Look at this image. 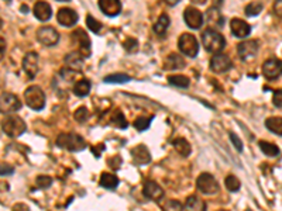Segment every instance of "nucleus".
<instances>
[{"label":"nucleus","instance_id":"nucleus-26","mask_svg":"<svg viewBox=\"0 0 282 211\" xmlns=\"http://www.w3.org/2000/svg\"><path fill=\"white\" fill-rule=\"evenodd\" d=\"M169 23H171V21H169V17H168L167 14H161L160 18L157 20V23L152 27L154 33L158 34V35H164V34L167 33L168 27H169Z\"/></svg>","mask_w":282,"mask_h":211},{"label":"nucleus","instance_id":"nucleus-49","mask_svg":"<svg viewBox=\"0 0 282 211\" xmlns=\"http://www.w3.org/2000/svg\"><path fill=\"white\" fill-rule=\"evenodd\" d=\"M223 0H213V7H219Z\"/></svg>","mask_w":282,"mask_h":211},{"label":"nucleus","instance_id":"nucleus-51","mask_svg":"<svg viewBox=\"0 0 282 211\" xmlns=\"http://www.w3.org/2000/svg\"><path fill=\"white\" fill-rule=\"evenodd\" d=\"M1 24H3V21H1V18H0V27H1Z\"/></svg>","mask_w":282,"mask_h":211},{"label":"nucleus","instance_id":"nucleus-41","mask_svg":"<svg viewBox=\"0 0 282 211\" xmlns=\"http://www.w3.org/2000/svg\"><path fill=\"white\" fill-rule=\"evenodd\" d=\"M230 140H231V142H233V145L236 146V149L239 151V152H242L243 151V142L242 140L234 134V132H230Z\"/></svg>","mask_w":282,"mask_h":211},{"label":"nucleus","instance_id":"nucleus-32","mask_svg":"<svg viewBox=\"0 0 282 211\" xmlns=\"http://www.w3.org/2000/svg\"><path fill=\"white\" fill-rule=\"evenodd\" d=\"M185 207L189 210H205L206 209V204L202 201L201 198L195 197V196H190L185 203Z\"/></svg>","mask_w":282,"mask_h":211},{"label":"nucleus","instance_id":"nucleus-35","mask_svg":"<svg viewBox=\"0 0 282 211\" xmlns=\"http://www.w3.org/2000/svg\"><path fill=\"white\" fill-rule=\"evenodd\" d=\"M263 12V4L258 3V1H254V3H250L247 7H245V14L253 17V16H258V14Z\"/></svg>","mask_w":282,"mask_h":211},{"label":"nucleus","instance_id":"nucleus-43","mask_svg":"<svg viewBox=\"0 0 282 211\" xmlns=\"http://www.w3.org/2000/svg\"><path fill=\"white\" fill-rule=\"evenodd\" d=\"M109 165H110V168L112 169H119L120 168V165H121V158L119 157V155H116V157H113V158H110L109 159Z\"/></svg>","mask_w":282,"mask_h":211},{"label":"nucleus","instance_id":"nucleus-17","mask_svg":"<svg viewBox=\"0 0 282 211\" xmlns=\"http://www.w3.org/2000/svg\"><path fill=\"white\" fill-rule=\"evenodd\" d=\"M99 9L109 17H114L121 12L120 0H99Z\"/></svg>","mask_w":282,"mask_h":211},{"label":"nucleus","instance_id":"nucleus-33","mask_svg":"<svg viewBox=\"0 0 282 211\" xmlns=\"http://www.w3.org/2000/svg\"><path fill=\"white\" fill-rule=\"evenodd\" d=\"M225 185H226L227 190H230V192H239L240 187H242L240 180L234 175H228L227 177H226V180H225Z\"/></svg>","mask_w":282,"mask_h":211},{"label":"nucleus","instance_id":"nucleus-14","mask_svg":"<svg viewBox=\"0 0 282 211\" xmlns=\"http://www.w3.org/2000/svg\"><path fill=\"white\" fill-rule=\"evenodd\" d=\"M237 53H239V56L242 59H245V61L251 59L258 53V42L254 40L243 41L237 45Z\"/></svg>","mask_w":282,"mask_h":211},{"label":"nucleus","instance_id":"nucleus-13","mask_svg":"<svg viewBox=\"0 0 282 211\" xmlns=\"http://www.w3.org/2000/svg\"><path fill=\"white\" fill-rule=\"evenodd\" d=\"M184 20H185L187 26H188L189 28H192V30L201 28V27L203 26V21H205L203 14H202L198 9H195V7H187V9H185V12H184Z\"/></svg>","mask_w":282,"mask_h":211},{"label":"nucleus","instance_id":"nucleus-45","mask_svg":"<svg viewBox=\"0 0 282 211\" xmlns=\"http://www.w3.org/2000/svg\"><path fill=\"white\" fill-rule=\"evenodd\" d=\"M274 12L277 13V16L282 17V0H277L274 3Z\"/></svg>","mask_w":282,"mask_h":211},{"label":"nucleus","instance_id":"nucleus-18","mask_svg":"<svg viewBox=\"0 0 282 211\" xmlns=\"http://www.w3.org/2000/svg\"><path fill=\"white\" fill-rule=\"evenodd\" d=\"M143 194L150 200H154V201H160L164 197V190L161 189V186L157 185L155 182H146L144 189H143Z\"/></svg>","mask_w":282,"mask_h":211},{"label":"nucleus","instance_id":"nucleus-11","mask_svg":"<svg viewBox=\"0 0 282 211\" xmlns=\"http://www.w3.org/2000/svg\"><path fill=\"white\" fill-rule=\"evenodd\" d=\"M263 75L269 80L277 79L282 75V61L277 58H271L263 65Z\"/></svg>","mask_w":282,"mask_h":211},{"label":"nucleus","instance_id":"nucleus-28","mask_svg":"<svg viewBox=\"0 0 282 211\" xmlns=\"http://www.w3.org/2000/svg\"><path fill=\"white\" fill-rule=\"evenodd\" d=\"M265 127L268 128L269 131L281 135L282 137V119L281 117H269L268 120H265Z\"/></svg>","mask_w":282,"mask_h":211},{"label":"nucleus","instance_id":"nucleus-34","mask_svg":"<svg viewBox=\"0 0 282 211\" xmlns=\"http://www.w3.org/2000/svg\"><path fill=\"white\" fill-rule=\"evenodd\" d=\"M103 80L106 83H126V82H130V76L126 73H113L106 76Z\"/></svg>","mask_w":282,"mask_h":211},{"label":"nucleus","instance_id":"nucleus-27","mask_svg":"<svg viewBox=\"0 0 282 211\" xmlns=\"http://www.w3.org/2000/svg\"><path fill=\"white\" fill-rule=\"evenodd\" d=\"M89 92H91V82L88 79L78 80L74 86V93L78 97H85V96L89 94Z\"/></svg>","mask_w":282,"mask_h":211},{"label":"nucleus","instance_id":"nucleus-5","mask_svg":"<svg viewBox=\"0 0 282 211\" xmlns=\"http://www.w3.org/2000/svg\"><path fill=\"white\" fill-rule=\"evenodd\" d=\"M24 99L28 107L36 111H40L45 106V94L38 86H30L24 92Z\"/></svg>","mask_w":282,"mask_h":211},{"label":"nucleus","instance_id":"nucleus-1","mask_svg":"<svg viewBox=\"0 0 282 211\" xmlns=\"http://www.w3.org/2000/svg\"><path fill=\"white\" fill-rule=\"evenodd\" d=\"M202 44L206 51L209 53H222L226 47V40L225 37L216 31V28H207L202 34Z\"/></svg>","mask_w":282,"mask_h":211},{"label":"nucleus","instance_id":"nucleus-44","mask_svg":"<svg viewBox=\"0 0 282 211\" xmlns=\"http://www.w3.org/2000/svg\"><path fill=\"white\" fill-rule=\"evenodd\" d=\"M272 103H274V106H277V107L282 108V90H277V92L274 93Z\"/></svg>","mask_w":282,"mask_h":211},{"label":"nucleus","instance_id":"nucleus-39","mask_svg":"<svg viewBox=\"0 0 282 211\" xmlns=\"http://www.w3.org/2000/svg\"><path fill=\"white\" fill-rule=\"evenodd\" d=\"M36 182H37V186L40 189H48L50 186L53 185V179L50 176H45V175H40Z\"/></svg>","mask_w":282,"mask_h":211},{"label":"nucleus","instance_id":"nucleus-30","mask_svg":"<svg viewBox=\"0 0 282 211\" xmlns=\"http://www.w3.org/2000/svg\"><path fill=\"white\" fill-rule=\"evenodd\" d=\"M168 83L172 85V86H176V88L185 89V88H189L190 80H189V78H187V76H184V75H171V76L168 78Z\"/></svg>","mask_w":282,"mask_h":211},{"label":"nucleus","instance_id":"nucleus-47","mask_svg":"<svg viewBox=\"0 0 282 211\" xmlns=\"http://www.w3.org/2000/svg\"><path fill=\"white\" fill-rule=\"evenodd\" d=\"M4 53H6V41L0 38V59L4 56Z\"/></svg>","mask_w":282,"mask_h":211},{"label":"nucleus","instance_id":"nucleus-8","mask_svg":"<svg viewBox=\"0 0 282 211\" xmlns=\"http://www.w3.org/2000/svg\"><path fill=\"white\" fill-rule=\"evenodd\" d=\"M231 66H233V62L226 53H216L210 59V69L216 73H225L228 69H231Z\"/></svg>","mask_w":282,"mask_h":211},{"label":"nucleus","instance_id":"nucleus-6","mask_svg":"<svg viewBox=\"0 0 282 211\" xmlns=\"http://www.w3.org/2000/svg\"><path fill=\"white\" fill-rule=\"evenodd\" d=\"M196 187L203 194H216L219 192V183L210 173H202L196 180Z\"/></svg>","mask_w":282,"mask_h":211},{"label":"nucleus","instance_id":"nucleus-31","mask_svg":"<svg viewBox=\"0 0 282 211\" xmlns=\"http://www.w3.org/2000/svg\"><path fill=\"white\" fill-rule=\"evenodd\" d=\"M110 123H112V124H114V125H116V127H119V128H127V125H129L127 120L124 119V116H123V113H121L120 110H116V111L112 114V117H110Z\"/></svg>","mask_w":282,"mask_h":211},{"label":"nucleus","instance_id":"nucleus-3","mask_svg":"<svg viewBox=\"0 0 282 211\" xmlns=\"http://www.w3.org/2000/svg\"><path fill=\"white\" fill-rule=\"evenodd\" d=\"M27 128L26 123L17 116H9L1 121V130L10 138H17L21 134H24Z\"/></svg>","mask_w":282,"mask_h":211},{"label":"nucleus","instance_id":"nucleus-24","mask_svg":"<svg viewBox=\"0 0 282 211\" xmlns=\"http://www.w3.org/2000/svg\"><path fill=\"white\" fill-rule=\"evenodd\" d=\"M172 145H174L175 151H176L181 157H185V158H187V157L190 155L192 148H190V144H189L185 138H175L174 141H172Z\"/></svg>","mask_w":282,"mask_h":211},{"label":"nucleus","instance_id":"nucleus-16","mask_svg":"<svg viewBox=\"0 0 282 211\" xmlns=\"http://www.w3.org/2000/svg\"><path fill=\"white\" fill-rule=\"evenodd\" d=\"M56 20L61 26L64 27H72L74 24L78 23V13L72 9H68V7H64L61 10H58V14H56Z\"/></svg>","mask_w":282,"mask_h":211},{"label":"nucleus","instance_id":"nucleus-22","mask_svg":"<svg viewBox=\"0 0 282 211\" xmlns=\"http://www.w3.org/2000/svg\"><path fill=\"white\" fill-rule=\"evenodd\" d=\"M164 68L168 70H176V69H182L185 68V61L181 55L178 53H169L164 62Z\"/></svg>","mask_w":282,"mask_h":211},{"label":"nucleus","instance_id":"nucleus-36","mask_svg":"<svg viewBox=\"0 0 282 211\" xmlns=\"http://www.w3.org/2000/svg\"><path fill=\"white\" fill-rule=\"evenodd\" d=\"M86 26H88V28L91 30V31H94V33H100V30H102V23L100 21H97L96 18H94L91 14L86 17Z\"/></svg>","mask_w":282,"mask_h":211},{"label":"nucleus","instance_id":"nucleus-15","mask_svg":"<svg viewBox=\"0 0 282 211\" xmlns=\"http://www.w3.org/2000/svg\"><path fill=\"white\" fill-rule=\"evenodd\" d=\"M230 30H231V33H233L234 37H237V38H245V37H248L250 33H251V26H250L247 21L242 20V18H233L231 23H230Z\"/></svg>","mask_w":282,"mask_h":211},{"label":"nucleus","instance_id":"nucleus-48","mask_svg":"<svg viewBox=\"0 0 282 211\" xmlns=\"http://www.w3.org/2000/svg\"><path fill=\"white\" fill-rule=\"evenodd\" d=\"M162 1H165L167 4H169V6H174L176 3H179L181 0H162Z\"/></svg>","mask_w":282,"mask_h":211},{"label":"nucleus","instance_id":"nucleus-25","mask_svg":"<svg viewBox=\"0 0 282 211\" xmlns=\"http://www.w3.org/2000/svg\"><path fill=\"white\" fill-rule=\"evenodd\" d=\"M119 185V179H117V176H114V175H112V173H102V176H100V186H103L105 189H109V190H113V189H116Z\"/></svg>","mask_w":282,"mask_h":211},{"label":"nucleus","instance_id":"nucleus-10","mask_svg":"<svg viewBox=\"0 0 282 211\" xmlns=\"http://www.w3.org/2000/svg\"><path fill=\"white\" fill-rule=\"evenodd\" d=\"M71 38L78 44L79 53H81L85 58L91 56V51H92V50H91V40H89V35H88L82 28L75 30V31L71 34Z\"/></svg>","mask_w":282,"mask_h":211},{"label":"nucleus","instance_id":"nucleus-21","mask_svg":"<svg viewBox=\"0 0 282 211\" xmlns=\"http://www.w3.org/2000/svg\"><path fill=\"white\" fill-rule=\"evenodd\" d=\"M65 64L67 68L74 69L76 72L82 70L83 68V55L81 53H69L65 55Z\"/></svg>","mask_w":282,"mask_h":211},{"label":"nucleus","instance_id":"nucleus-29","mask_svg":"<svg viewBox=\"0 0 282 211\" xmlns=\"http://www.w3.org/2000/svg\"><path fill=\"white\" fill-rule=\"evenodd\" d=\"M258 145H260V149H261L267 157H278L280 152H281L278 146L271 144V142H267V141H260Z\"/></svg>","mask_w":282,"mask_h":211},{"label":"nucleus","instance_id":"nucleus-9","mask_svg":"<svg viewBox=\"0 0 282 211\" xmlns=\"http://www.w3.org/2000/svg\"><path fill=\"white\" fill-rule=\"evenodd\" d=\"M37 38L45 47H54L59 41V34L54 27H41L37 31Z\"/></svg>","mask_w":282,"mask_h":211},{"label":"nucleus","instance_id":"nucleus-2","mask_svg":"<svg viewBox=\"0 0 282 211\" xmlns=\"http://www.w3.org/2000/svg\"><path fill=\"white\" fill-rule=\"evenodd\" d=\"M56 145L71 152H79L86 148V142L78 134H61L56 138Z\"/></svg>","mask_w":282,"mask_h":211},{"label":"nucleus","instance_id":"nucleus-7","mask_svg":"<svg viewBox=\"0 0 282 211\" xmlns=\"http://www.w3.org/2000/svg\"><path fill=\"white\" fill-rule=\"evenodd\" d=\"M21 108V102L12 93H3L0 96V113H14Z\"/></svg>","mask_w":282,"mask_h":211},{"label":"nucleus","instance_id":"nucleus-38","mask_svg":"<svg viewBox=\"0 0 282 211\" xmlns=\"http://www.w3.org/2000/svg\"><path fill=\"white\" fill-rule=\"evenodd\" d=\"M151 120L152 119H146V117H138L134 121V127L138 131H146L150 124H151Z\"/></svg>","mask_w":282,"mask_h":211},{"label":"nucleus","instance_id":"nucleus-4","mask_svg":"<svg viewBox=\"0 0 282 211\" xmlns=\"http://www.w3.org/2000/svg\"><path fill=\"white\" fill-rule=\"evenodd\" d=\"M178 48L184 55H187L189 58H195L199 53V42L195 35L185 33L178 40Z\"/></svg>","mask_w":282,"mask_h":211},{"label":"nucleus","instance_id":"nucleus-40","mask_svg":"<svg viewBox=\"0 0 282 211\" xmlns=\"http://www.w3.org/2000/svg\"><path fill=\"white\" fill-rule=\"evenodd\" d=\"M123 47H124V50H126L127 53H135L137 48H138V42H137V40H134V38H129V40L124 41Z\"/></svg>","mask_w":282,"mask_h":211},{"label":"nucleus","instance_id":"nucleus-19","mask_svg":"<svg viewBox=\"0 0 282 211\" xmlns=\"http://www.w3.org/2000/svg\"><path fill=\"white\" fill-rule=\"evenodd\" d=\"M132 155L137 165H147L151 162V155L146 145H137L132 149Z\"/></svg>","mask_w":282,"mask_h":211},{"label":"nucleus","instance_id":"nucleus-37","mask_svg":"<svg viewBox=\"0 0 282 211\" xmlns=\"http://www.w3.org/2000/svg\"><path fill=\"white\" fill-rule=\"evenodd\" d=\"M89 110L86 108V107H79L76 111H75V114H74V117L75 120L78 121V123H85L86 120L89 119Z\"/></svg>","mask_w":282,"mask_h":211},{"label":"nucleus","instance_id":"nucleus-50","mask_svg":"<svg viewBox=\"0 0 282 211\" xmlns=\"http://www.w3.org/2000/svg\"><path fill=\"white\" fill-rule=\"evenodd\" d=\"M193 3H198V4H203V3H206V0H192Z\"/></svg>","mask_w":282,"mask_h":211},{"label":"nucleus","instance_id":"nucleus-12","mask_svg":"<svg viewBox=\"0 0 282 211\" xmlns=\"http://www.w3.org/2000/svg\"><path fill=\"white\" fill-rule=\"evenodd\" d=\"M38 61L40 58L37 53H27L23 58V69L30 79H34L38 73Z\"/></svg>","mask_w":282,"mask_h":211},{"label":"nucleus","instance_id":"nucleus-52","mask_svg":"<svg viewBox=\"0 0 282 211\" xmlns=\"http://www.w3.org/2000/svg\"><path fill=\"white\" fill-rule=\"evenodd\" d=\"M59 1H69V0H59Z\"/></svg>","mask_w":282,"mask_h":211},{"label":"nucleus","instance_id":"nucleus-23","mask_svg":"<svg viewBox=\"0 0 282 211\" xmlns=\"http://www.w3.org/2000/svg\"><path fill=\"white\" fill-rule=\"evenodd\" d=\"M206 17H207V23L215 28H222L225 24V18L219 12V7H210L206 13Z\"/></svg>","mask_w":282,"mask_h":211},{"label":"nucleus","instance_id":"nucleus-46","mask_svg":"<svg viewBox=\"0 0 282 211\" xmlns=\"http://www.w3.org/2000/svg\"><path fill=\"white\" fill-rule=\"evenodd\" d=\"M167 209L168 210H171V209H176V210H181L182 209V204H179L178 201H171L168 206H167Z\"/></svg>","mask_w":282,"mask_h":211},{"label":"nucleus","instance_id":"nucleus-42","mask_svg":"<svg viewBox=\"0 0 282 211\" xmlns=\"http://www.w3.org/2000/svg\"><path fill=\"white\" fill-rule=\"evenodd\" d=\"M14 173V168L12 165H0V176H7V175H13Z\"/></svg>","mask_w":282,"mask_h":211},{"label":"nucleus","instance_id":"nucleus-20","mask_svg":"<svg viewBox=\"0 0 282 211\" xmlns=\"http://www.w3.org/2000/svg\"><path fill=\"white\" fill-rule=\"evenodd\" d=\"M34 16L40 21H48L53 16V9L47 1H37L34 6Z\"/></svg>","mask_w":282,"mask_h":211}]
</instances>
